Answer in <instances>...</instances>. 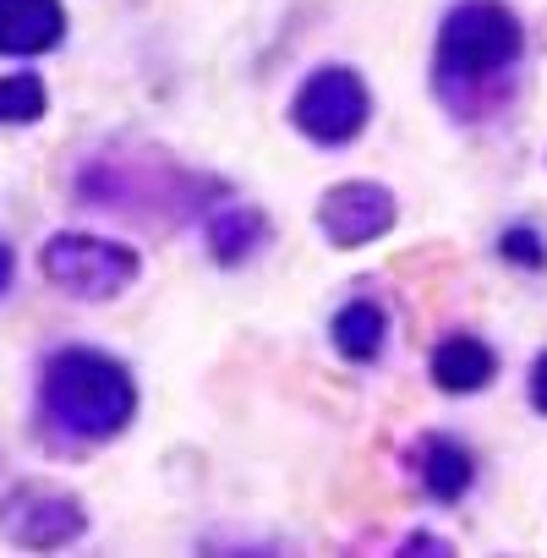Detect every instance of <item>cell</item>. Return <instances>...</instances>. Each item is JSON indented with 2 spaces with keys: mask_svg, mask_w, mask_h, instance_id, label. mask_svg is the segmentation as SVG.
Here are the masks:
<instances>
[{
  "mask_svg": "<svg viewBox=\"0 0 547 558\" xmlns=\"http://www.w3.org/2000/svg\"><path fill=\"white\" fill-rule=\"evenodd\" d=\"M50 405H56V416L66 427L105 438V433H121L132 422L137 400H132V378L116 362L72 351V356H61L50 367Z\"/></svg>",
  "mask_w": 547,
  "mask_h": 558,
  "instance_id": "6da1fadb",
  "label": "cell"
},
{
  "mask_svg": "<svg viewBox=\"0 0 547 558\" xmlns=\"http://www.w3.org/2000/svg\"><path fill=\"white\" fill-rule=\"evenodd\" d=\"M520 56V28L498 0H465L449 12L438 39V72L443 77H493Z\"/></svg>",
  "mask_w": 547,
  "mask_h": 558,
  "instance_id": "7a4b0ae2",
  "label": "cell"
},
{
  "mask_svg": "<svg viewBox=\"0 0 547 558\" xmlns=\"http://www.w3.org/2000/svg\"><path fill=\"white\" fill-rule=\"evenodd\" d=\"M296 121H302V132H313L318 143H345V137H356L362 121H367V88L356 83V72L329 66V72H318V77L302 88Z\"/></svg>",
  "mask_w": 547,
  "mask_h": 558,
  "instance_id": "3957f363",
  "label": "cell"
},
{
  "mask_svg": "<svg viewBox=\"0 0 547 558\" xmlns=\"http://www.w3.org/2000/svg\"><path fill=\"white\" fill-rule=\"evenodd\" d=\"M45 268H50V279H61V286L77 291V296H110V291H121L126 279H132L137 257H132L126 246H110V241L61 235V241L45 252Z\"/></svg>",
  "mask_w": 547,
  "mask_h": 558,
  "instance_id": "277c9868",
  "label": "cell"
},
{
  "mask_svg": "<svg viewBox=\"0 0 547 558\" xmlns=\"http://www.w3.org/2000/svg\"><path fill=\"white\" fill-rule=\"evenodd\" d=\"M389 219H394V197H389L384 186H340V192H329V203H324V230H329L335 241H345V246L384 235Z\"/></svg>",
  "mask_w": 547,
  "mask_h": 558,
  "instance_id": "5b68a950",
  "label": "cell"
},
{
  "mask_svg": "<svg viewBox=\"0 0 547 558\" xmlns=\"http://www.w3.org/2000/svg\"><path fill=\"white\" fill-rule=\"evenodd\" d=\"M66 17L56 0H0V50L12 56H34V50H50L61 39Z\"/></svg>",
  "mask_w": 547,
  "mask_h": 558,
  "instance_id": "8992f818",
  "label": "cell"
},
{
  "mask_svg": "<svg viewBox=\"0 0 547 558\" xmlns=\"http://www.w3.org/2000/svg\"><path fill=\"white\" fill-rule=\"evenodd\" d=\"M433 378H438L443 389H454V395L482 389V384L493 378V351H487L482 340L454 335V340H443V345H438V356H433Z\"/></svg>",
  "mask_w": 547,
  "mask_h": 558,
  "instance_id": "52a82bcc",
  "label": "cell"
},
{
  "mask_svg": "<svg viewBox=\"0 0 547 558\" xmlns=\"http://www.w3.org/2000/svg\"><path fill=\"white\" fill-rule=\"evenodd\" d=\"M335 340H340V351H345V356H356V362L378 356V345H384V313H378V307H367V302L345 307V313L335 318Z\"/></svg>",
  "mask_w": 547,
  "mask_h": 558,
  "instance_id": "ba28073f",
  "label": "cell"
},
{
  "mask_svg": "<svg viewBox=\"0 0 547 558\" xmlns=\"http://www.w3.org/2000/svg\"><path fill=\"white\" fill-rule=\"evenodd\" d=\"M427 487L438 498H460L471 487V454L454 449V444H433L427 449Z\"/></svg>",
  "mask_w": 547,
  "mask_h": 558,
  "instance_id": "9c48e42d",
  "label": "cell"
},
{
  "mask_svg": "<svg viewBox=\"0 0 547 558\" xmlns=\"http://www.w3.org/2000/svg\"><path fill=\"white\" fill-rule=\"evenodd\" d=\"M45 110L39 77H7L0 83V121H34Z\"/></svg>",
  "mask_w": 547,
  "mask_h": 558,
  "instance_id": "30bf717a",
  "label": "cell"
},
{
  "mask_svg": "<svg viewBox=\"0 0 547 558\" xmlns=\"http://www.w3.org/2000/svg\"><path fill=\"white\" fill-rule=\"evenodd\" d=\"M509 257H531L536 263V241L531 235H509Z\"/></svg>",
  "mask_w": 547,
  "mask_h": 558,
  "instance_id": "8fae6325",
  "label": "cell"
},
{
  "mask_svg": "<svg viewBox=\"0 0 547 558\" xmlns=\"http://www.w3.org/2000/svg\"><path fill=\"white\" fill-rule=\"evenodd\" d=\"M531 389H536V405L547 411V356L536 362V378H531Z\"/></svg>",
  "mask_w": 547,
  "mask_h": 558,
  "instance_id": "7c38bea8",
  "label": "cell"
},
{
  "mask_svg": "<svg viewBox=\"0 0 547 558\" xmlns=\"http://www.w3.org/2000/svg\"><path fill=\"white\" fill-rule=\"evenodd\" d=\"M7 274H12V257H7V246H0V286H7Z\"/></svg>",
  "mask_w": 547,
  "mask_h": 558,
  "instance_id": "4fadbf2b",
  "label": "cell"
}]
</instances>
